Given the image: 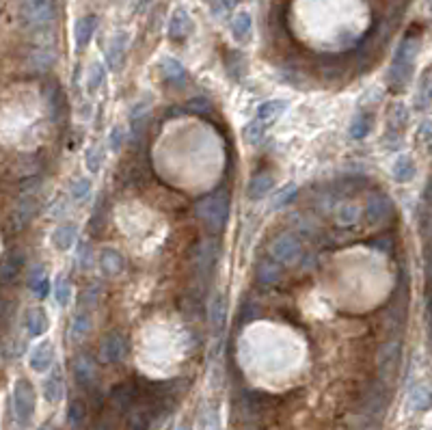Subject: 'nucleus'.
Listing matches in <instances>:
<instances>
[{
    "mask_svg": "<svg viewBox=\"0 0 432 430\" xmlns=\"http://www.w3.org/2000/svg\"><path fill=\"white\" fill-rule=\"evenodd\" d=\"M177 430H191V428H188V424H182V426H179Z\"/></svg>",
    "mask_w": 432,
    "mask_h": 430,
    "instance_id": "nucleus-52",
    "label": "nucleus"
},
{
    "mask_svg": "<svg viewBox=\"0 0 432 430\" xmlns=\"http://www.w3.org/2000/svg\"><path fill=\"white\" fill-rule=\"evenodd\" d=\"M54 299H56V303H59L61 307L69 305V299H71V283H69L65 277H61V279L54 281Z\"/></svg>",
    "mask_w": 432,
    "mask_h": 430,
    "instance_id": "nucleus-39",
    "label": "nucleus"
},
{
    "mask_svg": "<svg viewBox=\"0 0 432 430\" xmlns=\"http://www.w3.org/2000/svg\"><path fill=\"white\" fill-rule=\"evenodd\" d=\"M85 162H87V169H89L91 173H97L100 167H102V162H104V152H102V148H100V145H91V148L87 150V154H85Z\"/></svg>",
    "mask_w": 432,
    "mask_h": 430,
    "instance_id": "nucleus-42",
    "label": "nucleus"
},
{
    "mask_svg": "<svg viewBox=\"0 0 432 430\" xmlns=\"http://www.w3.org/2000/svg\"><path fill=\"white\" fill-rule=\"evenodd\" d=\"M138 396H140V391H138V387L134 383H119L111 391V405L119 413H126V411H130L136 405Z\"/></svg>",
    "mask_w": 432,
    "mask_h": 430,
    "instance_id": "nucleus-16",
    "label": "nucleus"
},
{
    "mask_svg": "<svg viewBox=\"0 0 432 430\" xmlns=\"http://www.w3.org/2000/svg\"><path fill=\"white\" fill-rule=\"evenodd\" d=\"M150 119V102H138L134 106V111H132V134L134 138H138L143 134V130H145V124Z\"/></svg>",
    "mask_w": 432,
    "mask_h": 430,
    "instance_id": "nucleus-33",
    "label": "nucleus"
},
{
    "mask_svg": "<svg viewBox=\"0 0 432 430\" xmlns=\"http://www.w3.org/2000/svg\"><path fill=\"white\" fill-rule=\"evenodd\" d=\"M37 212H40V199H37V197L26 195V197L18 199V203H16L13 210H11V219H9L11 229H13V232L26 229V227L32 223V219L37 217Z\"/></svg>",
    "mask_w": 432,
    "mask_h": 430,
    "instance_id": "nucleus-9",
    "label": "nucleus"
},
{
    "mask_svg": "<svg viewBox=\"0 0 432 430\" xmlns=\"http://www.w3.org/2000/svg\"><path fill=\"white\" fill-rule=\"evenodd\" d=\"M421 136H424L426 143H430V121H426V124L421 126Z\"/></svg>",
    "mask_w": 432,
    "mask_h": 430,
    "instance_id": "nucleus-50",
    "label": "nucleus"
},
{
    "mask_svg": "<svg viewBox=\"0 0 432 430\" xmlns=\"http://www.w3.org/2000/svg\"><path fill=\"white\" fill-rule=\"evenodd\" d=\"M391 173H393V177L398 182H411L413 177H415V162H413V158L411 156H407V154H402V156H398L395 158V162H393V167H391Z\"/></svg>",
    "mask_w": 432,
    "mask_h": 430,
    "instance_id": "nucleus-31",
    "label": "nucleus"
},
{
    "mask_svg": "<svg viewBox=\"0 0 432 430\" xmlns=\"http://www.w3.org/2000/svg\"><path fill=\"white\" fill-rule=\"evenodd\" d=\"M65 393V383H63V374L61 368H54L52 374L48 376V381L44 383V396L50 405H56Z\"/></svg>",
    "mask_w": 432,
    "mask_h": 430,
    "instance_id": "nucleus-30",
    "label": "nucleus"
},
{
    "mask_svg": "<svg viewBox=\"0 0 432 430\" xmlns=\"http://www.w3.org/2000/svg\"><path fill=\"white\" fill-rule=\"evenodd\" d=\"M95 28H97V18L95 16H83L76 26H74V37H76V48L78 50H85L91 40H93V35H95Z\"/></svg>",
    "mask_w": 432,
    "mask_h": 430,
    "instance_id": "nucleus-24",
    "label": "nucleus"
},
{
    "mask_svg": "<svg viewBox=\"0 0 432 430\" xmlns=\"http://www.w3.org/2000/svg\"><path fill=\"white\" fill-rule=\"evenodd\" d=\"M54 344L52 342H40L37 346H35L28 354V366L32 372H37V374H44L52 368L54 364Z\"/></svg>",
    "mask_w": 432,
    "mask_h": 430,
    "instance_id": "nucleus-12",
    "label": "nucleus"
},
{
    "mask_svg": "<svg viewBox=\"0 0 432 430\" xmlns=\"http://www.w3.org/2000/svg\"><path fill=\"white\" fill-rule=\"evenodd\" d=\"M40 430H50V424H44V426H42Z\"/></svg>",
    "mask_w": 432,
    "mask_h": 430,
    "instance_id": "nucleus-53",
    "label": "nucleus"
},
{
    "mask_svg": "<svg viewBox=\"0 0 432 430\" xmlns=\"http://www.w3.org/2000/svg\"><path fill=\"white\" fill-rule=\"evenodd\" d=\"M76 240H78V229H76V225L65 223V225H59V227L52 232V244H54V249H59V251H69L71 246L76 244Z\"/></svg>",
    "mask_w": 432,
    "mask_h": 430,
    "instance_id": "nucleus-28",
    "label": "nucleus"
},
{
    "mask_svg": "<svg viewBox=\"0 0 432 430\" xmlns=\"http://www.w3.org/2000/svg\"><path fill=\"white\" fill-rule=\"evenodd\" d=\"M97 266H100V270H102V275H104V277H108V279H115V277H119V275L126 270V260H124V256L119 253L117 249H113V246H106V249H102V251H100Z\"/></svg>",
    "mask_w": 432,
    "mask_h": 430,
    "instance_id": "nucleus-13",
    "label": "nucleus"
},
{
    "mask_svg": "<svg viewBox=\"0 0 432 430\" xmlns=\"http://www.w3.org/2000/svg\"><path fill=\"white\" fill-rule=\"evenodd\" d=\"M50 327L48 313L44 311V307H32L26 313V331L30 338H42Z\"/></svg>",
    "mask_w": 432,
    "mask_h": 430,
    "instance_id": "nucleus-25",
    "label": "nucleus"
},
{
    "mask_svg": "<svg viewBox=\"0 0 432 430\" xmlns=\"http://www.w3.org/2000/svg\"><path fill=\"white\" fill-rule=\"evenodd\" d=\"M419 52V42L413 40V37H404V42L400 44L398 52H395L393 61H391V67H389V87L393 91H402L409 80L413 78V63H415V56Z\"/></svg>",
    "mask_w": 432,
    "mask_h": 430,
    "instance_id": "nucleus-3",
    "label": "nucleus"
},
{
    "mask_svg": "<svg viewBox=\"0 0 432 430\" xmlns=\"http://www.w3.org/2000/svg\"><path fill=\"white\" fill-rule=\"evenodd\" d=\"M275 186V177L270 173H258L253 180L248 182V189H246V195L248 199H253V201H260L264 199Z\"/></svg>",
    "mask_w": 432,
    "mask_h": 430,
    "instance_id": "nucleus-26",
    "label": "nucleus"
},
{
    "mask_svg": "<svg viewBox=\"0 0 432 430\" xmlns=\"http://www.w3.org/2000/svg\"><path fill=\"white\" fill-rule=\"evenodd\" d=\"M195 24L184 7H177L169 20V40L171 42H186L188 35L193 32Z\"/></svg>",
    "mask_w": 432,
    "mask_h": 430,
    "instance_id": "nucleus-14",
    "label": "nucleus"
},
{
    "mask_svg": "<svg viewBox=\"0 0 432 430\" xmlns=\"http://www.w3.org/2000/svg\"><path fill=\"white\" fill-rule=\"evenodd\" d=\"M219 262V242L208 238L203 242H199L193 251V268L197 273V277L201 279H208Z\"/></svg>",
    "mask_w": 432,
    "mask_h": 430,
    "instance_id": "nucleus-8",
    "label": "nucleus"
},
{
    "mask_svg": "<svg viewBox=\"0 0 432 430\" xmlns=\"http://www.w3.org/2000/svg\"><path fill=\"white\" fill-rule=\"evenodd\" d=\"M208 316H210V329L219 335L225 327L227 320V299L223 292H214L208 305Z\"/></svg>",
    "mask_w": 432,
    "mask_h": 430,
    "instance_id": "nucleus-18",
    "label": "nucleus"
},
{
    "mask_svg": "<svg viewBox=\"0 0 432 430\" xmlns=\"http://www.w3.org/2000/svg\"><path fill=\"white\" fill-rule=\"evenodd\" d=\"M268 256L277 260L281 266L296 264L303 256V242L294 234H281L275 236L268 244Z\"/></svg>",
    "mask_w": 432,
    "mask_h": 430,
    "instance_id": "nucleus-7",
    "label": "nucleus"
},
{
    "mask_svg": "<svg viewBox=\"0 0 432 430\" xmlns=\"http://www.w3.org/2000/svg\"><path fill=\"white\" fill-rule=\"evenodd\" d=\"M54 65H56V52L48 46L35 48L28 56V67L35 74H46V71H50Z\"/></svg>",
    "mask_w": 432,
    "mask_h": 430,
    "instance_id": "nucleus-20",
    "label": "nucleus"
},
{
    "mask_svg": "<svg viewBox=\"0 0 432 430\" xmlns=\"http://www.w3.org/2000/svg\"><path fill=\"white\" fill-rule=\"evenodd\" d=\"M283 277V268L277 260H272L270 256L266 258H260L258 260V266H256V281L260 285H275L279 283Z\"/></svg>",
    "mask_w": 432,
    "mask_h": 430,
    "instance_id": "nucleus-19",
    "label": "nucleus"
},
{
    "mask_svg": "<svg viewBox=\"0 0 432 430\" xmlns=\"http://www.w3.org/2000/svg\"><path fill=\"white\" fill-rule=\"evenodd\" d=\"M148 3H150V0H138V7H136V11H143V9L148 7Z\"/></svg>",
    "mask_w": 432,
    "mask_h": 430,
    "instance_id": "nucleus-51",
    "label": "nucleus"
},
{
    "mask_svg": "<svg viewBox=\"0 0 432 430\" xmlns=\"http://www.w3.org/2000/svg\"><path fill=\"white\" fill-rule=\"evenodd\" d=\"M130 35L128 32H117L106 48V65L111 71H119L126 63V50H128Z\"/></svg>",
    "mask_w": 432,
    "mask_h": 430,
    "instance_id": "nucleus-17",
    "label": "nucleus"
},
{
    "mask_svg": "<svg viewBox=\"0 0 432 430\" xmlns=\"http://www.w3.org/2000/svg\"><path fill=\"white\" fill-rule=\"evenodd\" d=\"M197 217L210 234H219L229 221V195L212 193L197 201Z\"/></svg>",
    "mask_w": 432,
    "mask_h": 430,
    "instance_id": "nucleus-2",
    "label": "nucleus"
},
{
    "mask_svg": "<svg viewBox=\"0 0 432 430\" xmlns=\"http://www.w3.org/2000/svg\"><path fill=\"white\" fill-rule=\"evenodd\" d=\"M285 109H287L285 100H268V102L260 104V109L256 113V121H260V124H264L268 128L270 124H275L285 113Z\"/></svg>",
    "mask_w": 432,
    "mask_h": 430,
    "instance_id": "nucleus-23",
    "label": "nucleus"
},
{
    "mask_svg": "<svg viewBox=\"0 0 432 430\" xmlns=\"http://www.w3.org/2000/svg\"><path fill=\"white\" fill-rule=\"evenodd\" d=\"M124 138H126V132L117 126V128H113V132H111V136H108V145H111V150L113 152H119L121 148H124Z\"/></svg>",
    "mask_w": 432,
    "mask_h": 430,
    "instance_id": "nucleus-48",
    "label": "nucleus"
},
{
    "mask_svg": "<svg viewBox=\"0 0 432 430\" xmlns=\"http://www.w3.org/2000/svg\"><path fill=\"white\" fill-rule=\"evenodd\" d=\"M266 126L264 124H260V121H251V124H246L244 126V130H242V136H244V141L246 143H251V145H258V143L264 138V134H266Z\"/></svg>",
    "mask_w": 432,
    "mask_h": 430,
    "instance_id": "nucleus-38",
    "label": "nucleus"
},
{
    "mask_svg": "<svg viewBox=\"0 0 432 430\" xmlns=\"http://www.w3.org/2000/svg\"><path fill=\"white\" fill-rule=\"evenodd\" d=\"M104 78H106V67H104V63H100V61L91 63V65H89V71H87V89H89L91 93L97 91V89L102 87Z\"/></svg>",
    "mask_w": 432,
    "mask_h": 430,
    "instance_id": "nucleus-37",
    "label": "nucleus"
},
{
    "mask_svg": "<svg viewBox=\"0 0 432 430\" xmlns=\"http://www.w3.org/2000/svg\"><path fill=\"white\" fill-rule=\"evenodd\" d=\"M186 109H188L193 115H199V117H208V115L214 113V109H212V104H210L208 97H193V100L186 104Z\"/></svg>",
    "mask_w": 432,
    "mask_h": 430,
    "instance_id": "nucleus-40",
    "label": "nucleus"
},
{
    "mask_svg": "<svg viewBox=\"0 0 432 430\" xmlns=\"http://www.w3.org/2000/svg\"><path fill=\"white\" fill-rule=\"evenodd\" d=\"M409 407H411V411H417V413L430 409V387L428 385H417V387L411 389Z\"/></svg>",
    "mask_w": 432,
    "mask_h": 430,
    "instance_id": "nucleus-32",
    "label": "nucleus"
},
{
    "mask_svg": "<svg viewBox=\"0 0 432 430\" xmlns=\"http://www.w3.org/2000/svg\"><path fill=\"white\" fill-rule=\"evenodd\" d=\"M356 217H359V210L352 205V203H342L340 205V210L335 212V219H337V223L340 225H348V223H354L356 221Z\"/></svg>",
    "mask_w": 432,
    "mask_h": 430,
    "instance_id": "nucleus-43",
    "label": "nucleus"
},
{
    "mask_svg": "<svg viewBox=\"0 0 432 430\" xmlns=\"http://www.w3.org/2000/svg\"><path fill=\"white\" fill-rule=\"evenodd\" d=\"M411 430H417V428H411Z\"/></svg>",
    "mask_w": 432,
    "mask_h": 430,
    "instance_id": "nucleus-54",
    "label": "nucleus"
},
{
    "mask_svg": "<svg viewBox=\"0 0 432 430\" xmlns=\"http://www.w3.org/2000/svg\"><path fill=\"white\" fill-rule=\"evenodd\" d=\"M130 352V340L124 331L113 329L108 331L102 340H100V348H97V359L106 366H115L126 362V357Z\"/></svg>",
    "mask_w": 432,
    "mask_h": 430,
    "instance_id": "nucleus-5",
    "label": "nucleus"
},
{
    "mask_svg": "<svg viewBox=\"0 0 432 430\" xmlns=\"http://www.w3.org/2000/svg\"><path fill=\"white\" fill-rule=\"evenodd\" d=\"M59 18L56 0H22L20 20L32 32H46L54 26Z\"/></svg>",
    "mask_w": 432,
    "mask_h": 430,
    "instance_id": "nucleus-1",
    "label": "nucleus"
},
{
    "mask_svg": "<svg viewBox=\"0 0 432 430\" xmlns=\"http://www.w3.org/2000/svg\"><path fill=\"white\" fill-rule=\"evenodd\" d=\"M160 74L167 83L171 85H177V87H184L186 80H188V71L186 67L179 63L177 59H171V56H164L162 63H160Z\"/></svg>",
    "mask_w": 432,
    "mask_h": 430,
    "instance_id": "nucleus-21",
    "label": "nucleus"
},
{
    "mask_svg": "<svg viewBox=\"0 0 432 430\" xmlns=\"http://www.w3.org/2000/svg\"><path fill=\"white\" fill-rule=\"evenodd\" d=\"M199 430H221V424H219V415H216L214 409H205L203 415H201V428Z\"/></svg>",
    "mask_w": 432,
    "mask_h": 430,
    "instance_id": "nucleus-46",
    "label": "nucleus"
},
{
    "mask_svg": "<svg viewBox=\"0 0 432 430\" xmlns=\"http://www.w3.org/2000/svg\"><path fill=\"white\" fill-rule=\"evenodd\" d=\"M93 329V320H91V313L80 309L74 318H71V327H69V340L74 342H80L85 340Z\"/></svg>",
    "mask_w": 432,
    "mask_h": 430,
    "instance_id": "nucleus-27",
    "label": "nucleus"
},
{
    "mask_svg": "<svg viewBox=\"0 0 432 430\" xmlns=\"http://www.w3.org/2000/svg\"><path fill=\"white\" fill-rule=\"evenodd\" d=\"M100 288L97 285H91V288H85L83 292H80V297H78V305L83 307V309H91V307H95L97 305V299H100Z\"/></svg>",
    "mask_w": 432,
    "mask_h": 430,
    "instance_id": "nucleus-44",
    "label": "nucleus"
},
{
    "mask_svg": "<svg viewBox=\"0 0 432 430\" xmlns=\"http://www.w3.org/2000/svg\"><path fill=\"white\" fill-rule=\"evenodd\" d=\"M13 415L20 428H26L35 415V387L28 378H18L13 385Z\"/></svg>",
    "mask_w": 432,
    "mask_h": 430,
    "instance_id": "nucleus-6",
    "label": "nucleus"
},
{
    "mask_svg": "<svg viewBox=\"0 0 432 430\" xmlns=\"http://www.w3.org/2000/svg\"><path fill=\"white\" fill-rule=\"evenodd\" d=\"M46 95H48V109H50V113H52V119H59L61 113H63V106H65L61 87H59L56 83H54V85H48Z\"/></svg>",
    "mask_w": 432,
    "mask_h": 430,
    "instance_id": "nucleus-36",
    "label": "nucleus"
},
{
    "mask_svg": "<svg viewBox=\"0 0 432 430\" xmlns=\"http://www.w3.org/2000/svg\"><path fill=\"white\" fill-rule=\"evenodd\" d=\"M89 193H91V180H87V177H80V180H76L69 186V195L74 201H85Z\"/></svg>",
    "mask_w": 432,
    "mask_h": 430,
    "instance_id": "nucleus-41",
    "label": "nucleus"
},
{
    "mask_svg": "<svg viewBox=\"0 0 432 430\" xmlns=\"http://www.w3.org/2000/svg\"><path fill=\"white\" fill-rule=\"evenodd\" d=\"M350 132H352L354 138H364V136L370 132V121H366V115H359V117L354 119Z\"/></svg>",
    "mask_w": 432,
    "mask_h": 430,
    "instance_id": "nucleus-47",
    "label": "nucleus"
},
{
    "mask_svg": "<svg viewBox=\"0 0 432 430\" xmlns=\"http://www.w3.org/2000/svg\"><path fill=\"white\" fill-rule=\"evenodd\" d=\"M391 212H393V203L389 201L387 195L374 193V195L368 197V201H366V219H368L370 223L376 225V223L387 221V219L391 217Z\"/></svg>",
    "mask_w": 432,
    "mask_h": 430,
    "instance_id": "nucleus-15",
    "label": "nucleus"
},
{
    "mask_svg": "<svg viewBox=\"0 0 432 430\" xmlns=\"http://www.w3.org/2000/svg\"><path fill=\"white\" fill-rule=\"evenodd\" d=\"M299 195V189L292 184V186H285V189H281V193L275 197V201H272V208L275 210H279V208H285L287 203H290L294 197Z\"/></svg>",
    "mask_w": 432,
    "mask_h": 430,
    "instance_id": "nucleus-45",
    "label": "nucleus"
},
{
    "mask_svg": "<svg viewBox=\"0 0 432 430\" xmlns=\"http://www.w3.org/2000/svg\"><path fill=\"white\" fill-rule=\"evenodd\" d=\"M128 430H150V417H148V413H143V415L134 417Z\"/></svg>",
    "mask_w": 432,
    "mask_h": 430,
    "instance_id": "nucleus-49",
    "label": "nucleus"
},
{
    "mask_svg": "<svg viewBox=\"0 0 432 430\" xmlns=\"http://www.w3.org/2000/svg\"><path fill=\"white\" fill-rule=\"evenodd\" d=\"M253 35V18L248 11H238L232 20V37L238 44H248Z\"/></svg>",
    "mask_w": 432,
    "mask_h": 430,
    "instance_id": "nucleus-22",
    "label": "nucleus"
},
{
    "mask_svg": "<svg viewBox=\"0 0 432 430\" xmlns=\"http://www.w3.org/2000/svg\"><path fill=\"white\" fill-rule=\"evenodd\" d=\"M87 419V405L80 398H74L67 407V424L71 428H80Z\"/></svg>",
    "mask_w": 432,
    "mask_h": 430,
    "instance_id": "nucleus-35",
    "label": "nucleus"
},
{
    "mask_svg": "<svg viewBox=\"0 0 432 430\" xmlns=\"http://www.w3.org/2000/svg\"><path fill=\"white\" fill-rule=\"evenodd\" d=\"M28 288H30V292L35 297H40V299L48 297V292H50V279H48L46 268L42 264L35 266L30 270V275H28Z\"/></svg>",
    "mask_w": 432,
    "mask_h": 430,
    "instance_id": "nucleus-29",
    "label": "nucleus"
},
{
    "mask_svg": "<svg viewBox=\"0 0 432 430\" xmlns=\"http://www.w3.org/2000/svg\"><path fill=\"white\" fill-rule=\"evenodd\" d=\"M430 69L421 74V80H417V93H415V109L426 111L430 106Z\"/></svg>",
    "mask_w": 432,
    "mask_h": 430,
    "instance_id": "nucleus-34",
    "label": "nucleus"
},
{
    "mask_svg": "<svg viewBox=\"0 0 432 430\" xmlns=\"http://www.w3.org/2000/svg\"><path fill=\"white\" fill-rule=\"evenodd\" d=\"M400 359H402V340L393 338L387 340L376 354V370H378V381L389 385L395 374L400 370Z\"/></svg>",
    "mask_w": 432,
    "mask_h": 430,
    "instance_id": "nucleus-4",
    "label": "nucleus"
},
{
    "mask_svg": "<svg viewBox=\"0 0 432 430\" xmlns=\"http://www.w3.org/2000/svg\"><path fill=\"white\" fill-rule=\"evenodd\" d=\"M24 264H26V256L22 249H9L7 253L0 260V283L3 285H11L20 273L24 270Z\"/></svg>",
    "mask_w": 432,
    "mask_h": 430,
    "instance_id": "nucleus-10",
    "label": "nucleus"
},
{
    "mask_svg": "<svg viewBox=\"0 0 432 430\" xmlns=\"http://www.w3.org/2000/svg\"><path fill=\"white\" fill-rule=\"evenodd\" d=\"M71 370H74V378L80 387L91 389L97 381V364L91 354L80 352L74 357V364H71Z\"/></svg>",
    "mask_w": 432,
    "mask_h": 430,
    "instance_id": "nucleus-11",
    "label": "nucleus"
}]
</instances>
